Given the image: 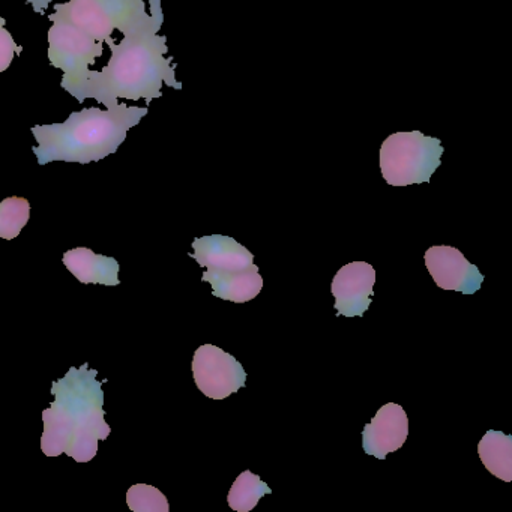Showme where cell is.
<instances>
[{"label": "cell", "instance_id": "obj_9", "mask_svg": "<svg viewBox=\"0 0 512 512\" xmlns=\"http://www.w3.org/2000/svg\"><path fill=\"white\" fill-rule=\"evenodd\" d=\"M376 271L370 263L352 262L343 266L331 284L337 316L361 317L370 308Z\"/></svg>", "mask_w": 512, "mask_h": 512}, {"label": "cell", "instance_id": "obj_2", "mask_svg": "<svg viewBox=\"0 0 512 512\" xmlns=\"http://www.w3.org/2000/svg\"><path fill=\"white\" fill-rule=\"evenodd\" d=\"M98 371L89 365L70 368L64 379L53 383L55 401L43 412L41 449L47 457L70 455L88 463L97 455L98 442L107 439L112 428L104 421V394Z\"/></svg>", "mask_w": 512, "mask_h": 512}, {"label": "cell", "instance_id": "obj_15", "mask_svg": "<svg viewBox=\"0 0 512 512\" xmlns=\"http://www.w3.org/2000/svg\"><path fill=\"white\" fill-rule=\"evenodd\" d=\"M272 490L260 476L254 475L250 470H245L233 482L230 488L227 502L230 508L236 512H250L256 508L259 500L265 494H271Z\"/></svg>", "mask_w": 512, "mask_h": 512}, {"label": "cell", "instance_id": "obj_10", "mask_svg": "<svg viewBox=\"0 0 512 512\" xmlns=\"http://www.w3.org/2000/svg\"><path fill=\"white\" fill-rule=\"evenodd\" d=\"M409 436V418L403 407L388 403L377 410L376 416L362 431V448L365 454L385 460L388 454L398 451Z\"/></svg>", "mask_w": 512, "mask_h": 512}, {"label": "cell", "instance_id": "obj_17", "mask_svg": "<svg viewBox=\"0 0 512 512\" xmlns=\"http://www.w3.org/2000/svg\"><path fill=\"white\" fill-rule=\"evenodd\" d=\"M127 503L134 512H169L167 497L152 485L136 484L128 490Z\"/></svg>", "mask_w": 512, "mask_h": 512}, {"label": "cell", "instance_id": "obj_1", "mask_svg": "<svg viewBox=\"0 0 512 512\" xmlns=\"http://www.w3.org/2000/svg\"><path fill=\"white\" fill-rule=\"evenodd\" d=\"M164 20L152 19L136 31L124 35L121 43L113 38L109 44V64L92 71L86 83L83 100L97 101L101 106H116L122 100L146 101L151 104L163 95V86L181 91L172 58H167V38L160 35Z\"/></svg>", "mask_w": 512, "mask_h": 512}, {"label": "cell", "instance_id": "obj_20", "mask_svg": "<svg viewBox=\"0 0 512 512\" xmlns=\"http://www.w3.org/2000/svg\"><path fill=\"white\" fill-rule=\"evenodd\" d=\"M149 2V14L157 19L164 20L163 14V0H148Z\"/></svg>", "mask_w": 512, "mask_h": 512}, {"label": "cell", "instance_id": "obj_3", "mask_svg": "<svg viewBox=\"0 0 512 512\" xmlns=\"http://www.w3.org/2000/svg\"><path fill=\"white\" fill-rule=\"evenodd\" d=\"M148 107L116 104L109 109L98 107L71 113L67 121L32 127L40 166L49 163L89 164L115 154L128 133L148 115Z\"/></svg>", "mask_w": 512, "mask_h": 512}, {"label": "cell", "instance_id": "obj_12", "mask_svg": "<svg viewBox=\"0 0 512 512\" xmlns=\"http://www.w3.org/2000/svg\"><path fill=\"white\" fill-rule=\"evenodd\" d=\"M64 265L83 284L119 286V263L113 257L95 254L89 248L80 247L64 254Z\"/></svg>", "mask_w": 512, "mask_h": 512}, {"label": "cell", "instance_id": "obj_4", "mask_svg": "<svg viewBox=\"0 0 512 512\" xmlns=\"http://www.w3.org/2000/svg\"><path fill=\"white\" fill-rule=\"evenodd\" d=\"M443 152L440 139L421 131L391 134L380 146V172L392 187L425 184L442 164Z\"/></svg>", "mask_w": 512, "mask_h": 512}, {"label": "cell", "instance_id": "obj_8", "mask_svg": "<svg viewBox=\"0 0 512 512\" xmlns=\"http://www.w3.org/2000/svg\"><path fill=\"white\" fill-rule=\"evenodd\" d=\"M425 266L437 287L473 295L481 289L484 275L457 248L449 245L430 247L424 256Z\"/></svg>", "mask_w": 512, "mask_h": 512}, {"label": "cell", "instance_id": "obj_6", "mask_svg": "<svg viewBox=\"0 0 512 512\" xmlns=\"http://www.w3.org/2000/svg\"><path fill=\"white\" fill-rule=\"evenodd\" d=\"M50 22L52 26L47 32V58L53 68H58L64 74L62 89L76 98L77 103L83 104L86 83L91 76L89 67L97 64L103 56V43L64 20L53 19Z\"/></svg>", "mask_w": 512, "mask_h": 512}, {"label": "cell", "instance_id": "obj_11", "mask_svg": "<svg viewBox=\"0 0 512 512\" xmlns=\"http://www.w3.org/2000/svg\"><path fill=\"white\" fill-rule=\"evenodd\" d=\"M193 248L190 256L206 271H244L254 265V254L229 236H203L194 239Z\"/></svg>", "mask_w": 512, "mask_h": 512}, {"label": "cell", "instance_id": "obj_14", "mask_svg": "<svg viewBox=\"0 0 512 512\" xmlns=\"http://www.w3.org/2000/svg\"><path fill=\"white\" fill-rule=\"evenodd\" d=\"M478 455L491 475L505 482L512 481V436L488 430L479 442Z\"/></svg>", "mask_w": 512, "mask_h": 512}, {"label": "cell", "instance_id": "obj_7", "mask_svg": "<svg viewBox=\"0 0 512 512\" xmlns=\"http://www.w3.org/2000/svg\"><path fill=\"white\" fill-rule=\"evenodd\" d=\"M193 376L200 392L212 400H224L235 394L247 380L241 362L214 344L200 346L194 353Z\"/></svg>", "mask_w": 512, "mask_h": 512}, {"label": "cell", "instance_id": "obj_5", "mask_svg": "<svg viewBox=\"0 0 512 512\" xmlns=\"http://www.w3.org/2000/svg\"><path fill=\"white\" fill-rule=\"evenodd\" d=\"M53 19L64 20L106 43L113 32L128 34L157 17L146 13L145 0H68L55 4L53 14H49V20Z\"/></svg>", "mask_w": 512, "mask_h": 512}, {"label": "cell", "instance_id": "obj_18", "mask_svg": "<svg viewBox=\"0 0 512 512\" xmlns=\"http://www.w3.org/2000/svg\"><path fill=\"white\" fill-rule=\"evenodd\" d=\"M23 47L14 40L7 29V20L0 17V74L5 73L13 64L14 58L22 55Z\"/></svg>", "mask_w": 512, "mask_h": 512}, {"label": "cell", "instance_id": "obj_16", "mask_svg": "<svg viewBox=\"0 0 512 512\" xmlns=\"http://www.w3.org/2000/svg\"><path fill=\"white\" fill-rule=\"evenodd\" d=\"M31 218V203L25 197H8L0 203V238L16 239Z\"/></svg>", "mask_w": 512, "mask_h": 512}, {"label": "cell", "instance_id": "obj_13", "mask_svg": "<svg viewBox=\"0 0 512 512\" xmlns=\"http://www.w3.org/2000/svg\"><path fill=\"white\" fill-rule=\"evenodd\" d=\"M202 281L211 284L212 295L224 299V301L236 302V304L253 301L263 289V278L257 265L244 269V271H206Z\"/></svg>", "mask_w": 512, "mask_h": 512}, {"label": "cell", "instance_id": "obj_19", "mask_svg": "<svg viewBox=\"0 0 512 512\" xmlns=\"http://www.w3.org/2000/svg\"><path fill=\"white\" fill-rule=\"evenodd\" d=\"M52 2L55 0H28V4L34 8L35 13L41 14V16L47 13Z\"/></svg>", "mask_w": 512, "mask_h": 512}]
</instances>
